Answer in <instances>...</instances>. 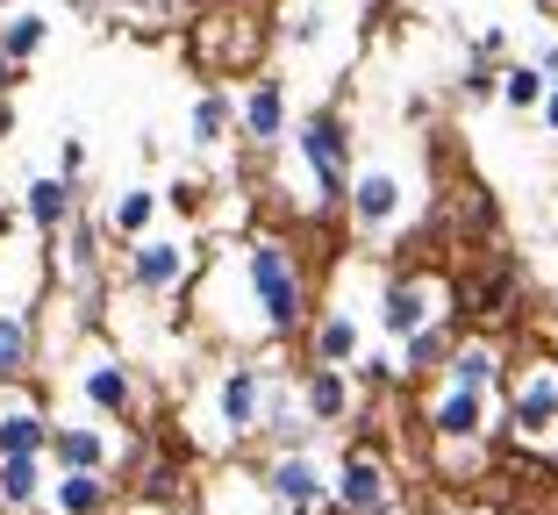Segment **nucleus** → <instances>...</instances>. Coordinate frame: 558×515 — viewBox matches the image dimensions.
Here are the masks:
<instances>
[{"mask_svg": "<svg viewBox=\"0 0 558 515\" xmlns=\"http://www.w3.org/2000/svg\"><path fill=\"white\" fill-rule=\"evenodd\" d=\"M294 158L308 165V186H315V208H344V194H351V172H359V144H351V122H344V108H308V115L294 122Z\"/></svg>", "mask_w": 558, "mask_h": 515, "instance_id": "f03ea898", "label": "nucleus"}, {"mask_svg": "<svg viewBox=\"0 0 558 515\" xmlns=\"http://www.w3.org/2000/svg\"><path fill=\"white\" fill-rule=\"evenodd\" d=\"M0 236H15V208H0Z\"/></svg>", "mask_w": 558, "mask_h": 515, "instance_id": "e433bc0d", "label": "nucleus"}, {"mask_svg": "<svg viewBox=\"0 0 558 515\" xmlns=\"http://www.w3.org/2000/svg\"><path fill=\"white\" fill-rule=\"evenodd\" d=\"M236 266H244V294L251 308H258V330L279 336V344H294V336H308V266L294 258V244L287 236H251L244 250H236Z\"/></svg>", "mask_w": 558, "mask_h": 515, "instance_id": "f257e3e1", "label": "nucleus"}, {"mask_svg": "<svg viewBox=\"0 0 558 515\" xmlns=\"http://www.w3.org/2000/svg\"><path fill=\"white\" fill-rule=\"evenodd\" d=\"M530 65H537L544 79H558V36H551V44H537V58H530Z\"/></svg>", "mask_w": 558, "mask_h": 515, "instance_id": "473e14b6", "label": "nucleus"}, {"mask_svg": "<svg viewBox=\"0 0 558 515\" xmlns=\"http://www.w3.org/2000/svg\"><path fill=\"white\" fill-rule=\"evenodd\" d=\"M329 501H344V508L359 515H379V508H401L395 501V473H387V458L365 444H351L344 458H337V473H329Z\"/></svg>", "mask_w": 558, "mask_h": 515, "instance_id": "6e6552de", "label": "nucleus"}, {"mask_svg": "<svg viewBox=\"0 0 558 515\" xmlns=\"http://www.w3.org/2000/svg\"><path fill=\"white\" fill-rule=\"evenodd\" d=\"M100 236H108V230H100L86 208L50 236V250H58V280H65V286H100V266H108V258H100Z\"/></svg>", "mask_w": 558, "mask_h": 515, "instance_id": "4468645a", "label": "nucleus"}, {"mask_svg": "<svg viewBox=\"0 0 558 515\" xmlns=\"http://www.w3.org/2000/svg\"><path fill=\"white\" fill-rule=\"evenodd\" d=\"M0 136H15V108L8 100H0Z\"/></svg>", "mask_w": 558, "mask_h": 515, "instance_id": "c9c22d12", "label": "nucleus"}, {"mask_svg": "<svg viewBox=\"0 0 558 515\" xmlns=\"http://www.w3.org/2000/svg\"><path fill=\"white\" fill-rule=\"evenodd\" d=\"M551 8H558V0H551Z\"/></svg>", "mask_w": 558, "mask_h": 515, "instance_id": "c03bdc74", "label": "nucleus"}, {"mask_svg": "<svg viewBox=\"0 0 558 515\" xmlns=\"http://www.w3.org/2000/svg\"><path fill=\"white\" fill-rule=\"evenodd\" d=\"M44 451H50V416H44V401L15 380L8 401H0V458H44Z\"/></svg>", "mask_w": 558, "mask_h": 515, "instance_id": "ddd939ff", "label": "nucleus"}, {"mask_svg": "<svg viewBox=\"0 0 558 515\" xmlns=\"http://www.w3.org/2000/svg\"><path fill=\"white\" fill-rule=\"evenodd\" d=\"M351 380H359L365 394H387V387L401 380V366H395V358H379V351H373V358L359 351V366H351Z\"/></svg>", "mask_w": 558, "mask_h": 515, "instance_id": "c756f323", "label": "nucleus"}, {"mask_svg": "<svg viewBox=\"0 0 558 515\" xmlns=\"http://www.w3.org/2000/svg\"><path fill=\"white\" fill-rule=\"evenodd\" d=\"M444 387H473V394H494L501 387V351L487 344V336H459V351H451V366L437 372Z\"/></svg>", "mask_w": 558, "mask_h": 515, "instance_id": "aec40b11", "label": "nucleus"}, {"mask_svg": "<svg viewBox=\"0 0 558 515\" xmlns=\"http://www.w3.org/2000/svg\"><path fill=\"white\" fill-rule=\"evenodd\" d=\"M359 316L351 308H323L308 322V366H359Z\"/></svg>", "mask_w": 558, "mask_h": 515, "instance_id": "a211bd4d", "label": "nucleus"}, {"mask_svg": "<svg viewBox=\"0 0 558 515\" xmlns=\"http://www.w3.org/2000/svg\"><path fill=\"white\" fill-rule=\"evenodd\" d=\"M459 100H465V108H487V100H501V65H480V58H465Z\"/></svg>", "mask_w": 558, "mask_h": 515, "instance_id": "c85d7f7f", "label": "nucleus"}, {"mask_svg": "<svg viewBox=\"0 0 558 515\" xmlns=\"http://www.w3.org/2000/svg\"><path fill=\"white\" fill-rule=\"evenodd\" d=\"M294 394H301V408H308L315 430H344L351 408H359V380H351V366H308V372H294Z\"/></svg>", "mask_w": 558, "mask_h": 515, "instance_id": "9b49d317", "label": "nucleus"}, {"mask_svg": "<svg viewBox=\"0 0 558 515\" xmlns=\"http://www.w3.org/2000/svg\"><path fill=\"white\" fill-rule=\"evenodd\" d=\"M194 244L186 236H136L130 244V258H122V286L130 294H144V301H172L186 280H194Z\"/></svg>", "mask_w": 558, "mask_h": 515, "instance_id": "7ed1b4c3", "label": "nucleus"}, {"mask_svg": "<svg viewBox=\"0 0 558 515\" xmlns=\"http://www.w3.org/2000/svg\"><path fill=\"white\" fill-rule=\"evenodd\" d=\"M44 501L58 515H108L116 508V473H58L44 487Z\"/></svg>", "mask_w": 558, "mask_h": 515, "instance_id": "6ab92c4d", "label": "nucleus"}, {"mask_svg": "<svg viewBox=\"0 0 558 515\" xmlns=\"http://www.w3.org/2000/svg\"><path fill=\"white\" fill-rule=\"evenodd\" d=\"M86 165H94L86 136H65V144H58V180H72V186H80V180H86Z\"/></svg>", "mask_w": 558, "mask_h": 515, "instance_id": "7c9ffc66", "label": "nucleus"}, {"mask_svg": "<svg viewBox=\"0 0 558 515\" xmlns=\"http://www.w3.org/2000/svg\"><path fill=\"white\" fill-rule=\"evenodd\" d=\"M537 115H544V130H551V136H558V79H551V86H544V100H537Z\"/></svg>", "mask_w": 558, "mask_h": 515, "instance_id": "72a5a7b5", "label": "nucleus"}, {"mask_svg": "<svg viewBox=\"0 0 558 515\" xmlns=\"http://www.w3.org/2000/svg\"><path fill=\"white\" fill-rule=\"evenodd\" d=\"M551 422H558V366H537L515 387V430L537 437V430H551Z\"/></svg>", "mask_w": 558, "mask_h": 515, "instance_id": "393cba45", "label": "nucleus"}, {"mask_svg": "<svg viewBox=\"0 0 558 515\" xmlns=\"http://www.w3.org/2000/svg\"><path fill=\"white\" fill-rule=\"evenodd\" d=\"M344 216L359 236H395V222L409 216V186H401L395 165H359L351 172V194H344Z\"/></svg>", "mask_w": 558, "mask_h": 515, "instance_id": "39448f33", "label": "nucleus"}, {"mask_svg": "<svg viewBox=\"0 0 558 515\" xmlns=\"http://www.w3.org/2000/svg\"><path fill=\"white\" fill-rule=\"evenodd\" d=\"M230 130H236V94H222V86L194 94V108H186V150H215Z\"/></svg>", "mask_w": 558, "mask_h": 515, "instance_id": "5701e85b", "label": "nucleus"}, {"mask_svg": "<svg viewBox=\"0 0 558 515\" xmlns=\"http://www.w3.org/2000/svg\"><path fill=\"white\" fill-rule=\"evenodd\" d=\"M544 86H551V79H544V72L530 65V58H523V65H501V100H509L515 115H537Z\"/></svg>", "mask_w": 558, "mask_h": 515, "instance_id": "bb28decb", "label": "nucleus"}, {"mask_svg": "<svg viewBox=\"0 0 558 515\" xmlns=\"http://www.w3.org/2000/svg\"><path fill=\"white\" fill-rule=\"evenodd\" d=\"M58 8H94V0H58Z\"/></svg>", "mask_w": 558, "mask_h": 515, "instance_id": "4c0bfd02", "label": "nucleus"}, {"mask_svg": "<svg viewBox=\"0 0 558 515\" xmlns=\"http://www.w3.org/2000/svg\"><path fill=\"white\" fill-rule=\"evenodd\" d=\"M50 487V458H0V508L8 515H36Z\"/></svg>", "mask_w": 558, "mask_h": 515, "instance_id": "b1692460", "label": "nucleus"}, {"mask_svg": "<svg viewBox=\"0 0 558 515\" xmlns=\"http://www.w3.org/2000/svg\"><path fill=\"white\" fill-rule=\"evenodd\" d=\"M44 515H58V508H44Z\"/></svg>", "mask_w": 558, "mask_h": 515, "instance_id": "37998d69", "label": "nucleus"}, {"mask_svg": "<svg viewBox=\"0 0 558 515\" xmlns=\"http://www.w3.org/2000/svg\"><path fill=\"white\" fill-rule=\"evenodd\" d=\"M236 136H244L251 150H279L287 136H294V100H287V79L258 72V79L236 94Z\"/></svg>", "mask_w": 558, "mask_h": 515, "instance_id": "0eeeda50", "label": "nucleus"}, {"mask_svg": "<svg viewBox=\"0 0 558 515\" xmlns=\"http://www.w3.org/2000/svg\"><path fill=\"white\" fill-rule=\"evenodd\" d=\"M44 44H50V15H44V8H8V15H0V58H8L15 72L36 65Z\"/></svg>", "mask_w": 558, "mask_h": 515, "instance_id": "4be33fe9", "label": "nucleus"}, {"mask_svg": "<svg viewBox=\"0 0 558 515\" xmlns=\"http://www.w3.org/2000/svg\"><path fill=\"white\" fill-rule=\"evenodd\" d=\"M80 208H86V200H80V186H72V180H58V172H36V180L22 186V222H29V230L44 236V244H50L58 230H65V222L80 216Z\"/></svg>", "mask_w": 558, "mask_h": 515, "instance_id": "dca6fc26", "label": "nucleus"}, {"mask_svg": "<svg viewBox=\"0 0 558 515\" xmlns=\"http://www.w3.org/2000/svg\"><path fill=\"white\" fill-rule=\"evenodd\" d=\"M323 29H329V8H323V0H301L294 15L279 22V44H287V50H315Z\"/></svg>", "mask_w": 558, "mask_h": 515, "instance_id": "cd10ccee", "label": "nucleus"}, {"mask_svg": "<svg viewBox=\"0 0 558 515\" xmlns=\"http://www.w3.org/2000/svg\"><path fill=\"white\" fill-rule=\"evenodd\" d=\"M258 494L272 501V508H323L329 473L315 466V451H272L258 466Z\"/></svg>", "mask_w": 558, "mask_h": 515, "instance_id": "1a4fd4ad", "label": "nucleus"}, {"mask_svg": "<svg viewBox=\"0 0 558 515\" xmlns=\"http://www.w3.org/2000/svg\"><path fill=\"white\" fill-rule=\"evenodd\" d=\"M15 79H22V72H15V65H8V58H0V100L15 94Z\"/></svg>", "mask_w": 558, "mask_h": 515, "instance_id": "f704fd0d", "label": "nucleus"}, {"mask_svg": "<svg viewBox=\"0 0 558 515\" xmlns=\"http://www.w3.org/2000/svg\"><path fill=\"white\" fill-rule=\"evenodd\" d=\"M265 387H272V366H265V358H236V366H222V380H215V430H222V444L258 437Z\"/></svg>", "mask_w": 558, "mask_h": 515, "instance_id": "20e7f679", "label": "nucleus"}, {"mask_svg": "<svg viewBox=\"0 0 558 515\" xmlns=\"http://www.w3.org/2000/svg\"><path fill=\"white\" fill-rule=\"evenodd\" d=\"M72 387H80V401L94 408V416H108V422H136V408H144L136 372L122 366L116 351H86L80 366H72Z\"/></svg>", "mask_w": 558, "mask_h": 515, "instance_id": "423d86ee", "label": "nucleus"}, {"mask_svg": "<svg viewBox=\"0 0 558 515\" xmlns=\"http://www.w3.org/2000/svg\"><path fill=\"white\" fill-rule=\"evenodd\" d=\"M459 336H465V301H459V308H444L437 322H423L415 336H401V380H437V372L451 366Z\"/></svg>", "mask_w": 558, "mask_h": 515, "instance_id": "f8f14e48", "label": "nucleus"}, {"mask_svg": "<svg viewBox=\"0 0 558 515\" xmlns=\"http://www.w3.org/2000/svg\"><path fill=\"white\" fill-rule=\"evenodd\" d=\"M136 515H158V508H150V501H144V508H136Z\"/></svg>", "mask_w": 558, "mask_h": 515, "instance_id": "79ce46f5", "label": "nucleus"}, {"mask_svg": "<svg viewBox=\"0 0 558 515\" xmlns=\"http://www.w3.org/2000/svg\"><path fill=\"white\" fill-rule=\"evenodd\" d=\"M415 515H451V508H415Z\"/></svg>", "mask_w": 558, "mask_h": 515, "instance_id": "ea45409f", "label": "nucleus"}, {"mask_svg": "<svg viewBox=\"0 0 558 515\" xmlns=\"http://www.w3.org/2000/svg\"><path fill=\"white\" fill-rule=\"evenodd\" d=\"M158 208H165V194H150V186H122V194L108 200L100 230L116 236V244H136V236H150V230H158Z\"/></svg>", "mask_w": 558, "mask_h": 515, "instance_id": "412c9836", "label": "nucleus"}, {"mask_svg": "<svg viewBox=\"0 0 558 515\" xmlns=\"http://www.w3.org/2000/svg\"><path fill=\"white\" fill-rule=\"evenodd\" d=\"M429 437H437V444H480V437H487V394L444 387V394L429 401Z\"/></svg>", "mask_w": 558, "mask_h": 515, "instance_id": "f3484780", "label": "nucleus"}, {"mask_svg": "<svg viewBox=\"0 0 558 515\" xmlns=\"http://www.w3.org/2000/svg\"><path fill=\"white\" fill-rule=\"evenodd\" d=\"M8 8H22V0H0V15H8Z\"/></svg>", "mask_w": 558, "mask_h": 515, "instance_id": "a19ab883", "label": "nucleus"}, {"mask_svg": "<svg viewBox=\"0 0 558 515\" xmlns=\"http://www.w3.org/2000/svg\"><path fill=\"white\" fill-rule=\"evenodd\" d=\"M44 458L58 473H116V444H108V430H94V422H50Z\"/></svg>", "mask_w": 558, "mask_h": 515, "instance_id": "2eb2a0df", "label": "nucleus"}, {"mask_svg": "<svg viewBox=\"0 0 558 515\" xmlns=\"http://www.w3.org/2000/svg\"><path fill=\"white\" fill-rule=\"evenodd\" d=\"M473 58H480V65H509V29H501V22H487V29L473 36Z\"/></svg>", "mask_w": 558, "mask_h": 515, "instance_id": "2f4dec72", "label": "nucleus"}, {"mask_svg": "<svg viewBox=\"0 0 558 515\" xmlns=\"http://www.w3.org/2000/svg\"><path fill=\"white\" fill-rule=\"evenodd\" d=\"M444 308H437V280H429V272H387V280H379V330L395 336H415L423 330V322H437Z\"/></svg>", "mask_w": 558, "mask_h": 515, "instance_id": "9d476101", "label": "nucleus"}, {"mask_svg": "<svg viewBox=\"0 0 558 515\" xmlns=\"http://www.w3.org/2000/svg\"><path fill=\"white\" fill-rule=\"evenodd\" d=\"M29 366H36V316H8L0 308V387L29 380Z\"/></svg>", "mask_w": 558, "mask_h": 515, "instance_id": "a878e982", "label": "nucleus"}, {"mask_svg": "<svg viewBox=\"0 0 558 515\" xmlns=\"http://www.w3.org/2000/svg\"><path fill=\"white\" fill-rule=\"evenodd\" d=\"M279 515H315V508H279Z\"/></svg>", "mask_w": 558, "mask_h": 515, "instance_id": "58836bf2", "label": "nucleus"}]
</instances>
